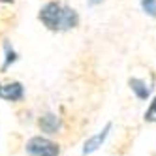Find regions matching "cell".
<instances>
[{
    "label": "cell",
    "mask_w": 156,
    "mask_h": 156,
    "mask_svg": "<svg viewBox=\"0 0 156 156\" xmlns=\"http://www.w3.org/2000/svg\"><path fill=\"white\" fill-rule=\"evenodd\" d=\"M38 21L45 30L55 32V34H64L79 27L81 17L75 8L68 6L62 0H47L38 9Z\"/></svg>",
    "instance_id": "1"
},
{
    "label": "cell",
    "mask_w": 156,
    "mask_h": 156,
    "mask_svg": "<svg viewBox=\"0 0 156 156\" xmlns=\"http://www.w3.org/2000/svg\"><path fill=\"white\" fill-rule=\"evenodd\" d=\"M27 156H60V145L49 136H32L25 143Z\"/></svg>",
    "instance_id": "2"
},
{
    "label": "cell",
    "mask_w": 156,
    "mask_h": 156,
    "mask_svg": "<svg viewBox=\"0 0 156 156\" xmlns=\"http://www.w3.org/2000/svg\"><path fill=\"white\" fill-rule=\"evenodd\" d=\"M27 98L25 85L17 79H4L0 81V100L8 104H23Z\"/></svg>",
    "instance_id": "3"
},
{
    "label": "cell",
    "mask_w": 156,
    "mask_h": 156,
    "mask_svg": "<svg viewBox=\"0 0 156 156\" xmlns=\"http://www.w3.org/2000/svg\"><path fill=\"white\" fill-rule=\"evenodd\" d=\"M36 124H38L41 133H45V136H57L64 128V120H62L60 115L53 113V111H45V113H41L38 117Z\"/></svg>",
    "instance_id": "4"
},
{
    "label": "cell",
    "mask_w": 156,
    "mask_h": 156,
    "mask_svg": "<svg viewBox=\"0 0 156 156\" xmlns=\"http://www.w3.org/2000/svg\"><path fill=\"white\" fill-rule=\"evenodd\" d=\"M111 128H113V124H111V122H107V124L104 126V130H100L98 133H94V136L88 137V139L85 141V145H83V154L87 156V154L96 152V151H98V149L104 145V141L107 139V136H109Z\"/></svg>",
    "instance_id": "5"
},
{
    "label": "cell",
    "mask_w": 156,
    "mask_h": 156,
    "mask_svg": "<svg viewBox=\"0 0 156 156\" xmlns=\"http://www.w3.org/2000/svg\"><path fill=\"white\" fill-rule=\"evenodd\" d=\"M17 60H19V53L15 51V47L12 43L6 40L4 41V60H2V66H0V73H6V70L12 68Z\"/></svg>",
    "instance_id": "6"
},
{
    "label": "cell",
    "mask_w": 156,
    "mask_h": 156,
    "mask_svg": "<svg viewBox=\"0 0 156 156\" xmlns=\"http://www.w3.org/2000/svg\"><path fill=\"white\" fill-rule=\"evenodd\" d=\"M128 85L132 88V92L136 94L139 100H147L151 96V87L147 85V81L143 79H137V77H130L128 79Z\"/></svg>",
    "instance_id": "7"
},
{
    "label": "cell",
    "mask_w": 156,
    "mask_h": 156,
    "mask_svg": "<svg viewBox=\"0 0 156 156\" xmlns=\"http://www.w3.org/2000/svg\"><path fill=\"white\" fill-rule=\"evenodd\" d=\"M139 4H141V9L149 17L156 19V0H139Z\"/></svg>",
    "instance_id": "8"
},
{
    "label": "cell",
    "mask_w": 156,
    "mask_h": 156,
    "mask_svg": "<svg viewBox=\"0 0 156 156\" xmlns=\"http://www.w3.org/2000/svg\"><path fill=\"white\" fill-rule=\"evenodd\" d=\"M145 122H156V96L152 98L151 105L145 111Z\"/></svg>",
    "instance_id": "9"
},
{
    "label": "cell",
    "mask_w": 156,
    "mask_h": 156,
    "mask_svg": "<svg viewBox=\"0 0 156 156\" xmlns=\"http://www.w3.org/2000/svg\"><path fill=\"white\" fill-rule=\"evenodd\" d=\"M102 2H104V0H87V4L90 6V8H94V6H100Z\"/></svg>",
    "instance_id": "10"
},
{
    "label": "cell",
    "mask_w": 156,
    "mask_h": 156,
    "mask_svg": "<svg viewBox=\"0 0 156 156\" xmlns=\"http://www.w3.org/2000/svg\"><path fill=\"white\" fill-rule=\"evenodd\" d=\"M15 2V0H0V6H2V8H6V6H12Z\"/></svg>",
    "instance_id": "11"
}]
</instances>
